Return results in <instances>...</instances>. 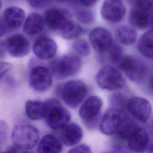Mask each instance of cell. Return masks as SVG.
<instances>
[{"label": "cell", "mask_w": 153, "mask_h": 153, "mask_svg": "<svg viewBox=\"0 0 153 153\" xmlns=\"http://www.w3.org/2000/svg\"><path fill=\"white\" fill-rule=\"evenodd\" d=\"M82 62L75 54H67L53 60L50 65V70L57 79H65L76 75L81 69Z\"/></svg>", "instance_id": "obj_1"}, {"label": "cell", "mask_w": 153, "mask_h": 153, "mask_svg": "<svg viewBox=\"0 0 153 153\" xmlns=\"http://www.w3.org/2000/svg\"><path fill=\"white\" fill-rule=\"evenodd\" d=\"M44 119L49 127L53 130L61 129L71 120L69 112L55 99H49L45 102Z\"/></svg>", "instance_id": "obj_2"}, {"label": "cell", "mask_w": 153, "mask_h": 153, "mask_svg": "<svg viewBox=\"0 0 153 153\" xmlns=\"http://www.w3.org/2000/svg\"><path fill=\"white\" fill-rule=\"evenodd\" d=\"M59 91L65 103L71 108H75L85 97L87 87L83 81L72 79L63 84Z\"/></svg>", "instance_id": "obj_3"}, {"label": "cell", "mask_w": 153, "mask_h": 153, "mask_svg": "<svg viewBox=\"0 0 153 153\" xmlns=\"http://www.w3.org/2000/svg\"><path fill=\"white\" fill-rule=\"evenodd\" d=\"M11 138L16 146L27 151L34 148L39 139L38 129L30 125H16L12 130Z\"/></svg>", "instance_id": "obj_4"}, {"label": "cell", "mask_w": 153, "mask_h": 153, "mask_svg": "<svg viewBox=\"0 0 153 153\" xmlns=\"http://www.w3.org/2000/svg\"><path fill=\"white\" fill-rule=\"evenodd\" d=\"M95 80L100 88L106 90H119L125 86V80L121 73L111 65L102 68L97 72Z\"/></svg>", "instance_id": "obj_5"}, {"label": "cell", "mask_w": 153, "mask_h": 153, "mask_svg": "<svg viewBox=\"0 0 153 153\" xmlns=\"http://www.w3.org/2000/svg\"><path fill=\"white\" fill-rule=\"evenodd\" d=\"M122 71L133 81L140 82L144 79L147 74V65L145 62L136 56H122L117 62Z\"/></svg>", "instance_id": "obj_6"}, {"label": "cell", "mask_w": 153, "mask_h": 153, "mask_svg": "<svg viewBox=\"0 0 153 153\" xmlns=\"http://www.w3.org/2000/svg\"><path fill=\"white\" fill-rule=\"evenodd\" d=\"M103 102L96 96L87 98L81 105L79 109V115L88 128L94 127L100 117Z\"/></svg>", "instance_id": "obj_7"}, {"label": "cell", "mask_w": 153, "mask_h": 153, "mask_svg": "<svg viewBox=\"0 0 153 153\" xmlns=\"http://www.w3.org/2000/svg\"><path fill=\"white\" fill-rule=\"evenodd\" d=\"M52 73L50 69L42 66L32 68L29 75L30 87L36 92L46 91L51 87L53 81Z\"/></svg>", "instance_id": "obj_8"}, {"label": "cell", "mask_w": 153, "mask_h": 153, "mask_svg": "<svg viewBox=\"0 0 153 153\" xmlns=\"http://www.w3.org/2000/svg\"><path fill=\"white\" fill-rule=\"evenodd\" d=\"M127 110L134 119L141 123H145L151 117L152 107L151 103L146 99L133 97L128 100Z\"/></svg>", "instance_id": "obj_9"}, {"label": "cell", "mask_w": 153, "mask_h": 153, "mask_svg": "<svg viewBox=\"0 0 153 153\" xmlns=\"http://www.w3.org/2000/svg\"><path fill=\"white\" fill-rule=\"evenodd\" d=\"M126 13V7L122 0H105L100 9L102 18L111 23L120 22Z\"/></svg>", "instance_id": "obj_10"}, {"label": "cell", "mask_w": 153, "mask_h": 153, "mask_svg": "<svg viewBox=\"0 0 153 153\" xmlns=\"http://www.w3.org/2000/svg\"><path fill=\"white\" fill-rule=\"evenodd\" d=\"M89 40L94 49L101 54L105 53L114 42L111 32L102 27L93 29L89 33Z\"/></svg>", "instance_id": "obj_11"}, {"label": "cell", "mask_w": 153, "mask_h": 153, "mask_svg": "<svg viewBox=\"0 0 153 153\" xmlns=\"http://www.w3.org/2000/svg\"><path fill=\"white\" fill-rule=\"evenodd\" d=\"M124 114L122 111L111 108L103 115L99 124L101 132L106 135L115 134L123 119Z\"/></svg>", "instance_id": "obj_12"}, {"label": "cell", "mask_w": 153, "mask_h": 153, "mask_svg": "<svg viewBox=\"0 0 153 153\" xmlns=\"http://www.w3.org/2000/svg\"><path fill=\"white\" fill-rule=\"evenodd\" d=\"M7 52L14 57H23L27 55L30 49L27 38L22 34H15L5 41Z\"/></svg>", "instance_id": "obj_13"}, {"label": "cell", "mask_w": 153, "mask_h": 153, "mask_svg": "<svg viewBox=\"0 0 153 153\" xmlns=\"http://www.w3.org/2000/svg\"><path fill=\"white\" fill-rule=\"evenodd\" d=\"M71 20L66 12L57 8L48 9L44 13V20L47 26L50 29L59 33Z\"/></svg>", "instance_id": "obj_14"}, {"label": "cell", "mask_w": 153, "mask_h": 153, "mask_svg": "<svg viewBox=\"0 0 153 153\" xmlns=\"http://www.w3.org/2000/svg\"><path fill=\"white\" fill-rule=\"evenodd\" d=\"M56 42L47 36H41L34 42L32 50L38 58L41 60H48L53 58L57 51Z\"/></svg>", "instance_id": "obj_15"}, {"label": "cell", "mask_w": 153, "mask_h": 153, "mask_svg": "<svg viewBox=\"0 0 153 153\" xmlns=\"http://www.w3.org/2000/svg\"><path fill=\"white\" fill-rule=\"evenodd\" d=\"M127 148L133 152H142L148 149L149 146V134L147 131L139 127L127 140Z\"/></svg>", "instance_id": "obj_16"}, {"label": "cell", "mask_w": 153, "mask_h": 153, "mask_svg": "<svg viewBox=\"0 0 153 153\" xmlns=\"http://www.w3.org/2000/svg\"><path fill=\"white\" fill-rule=\"evenodd\" d=\"M82 135L81 127L74 123H68L60 129V140L67 146L77 145L81 141Z\"/></svg>", "instance_id": "obj_17"}, {"label": "cell", "mask_w": 153, "mask_h": 153, "mask_svg": "<svg viewBox=\"0 0 153 153\" xmlns=\"http://www.w3.org/2000/svg\"><path fill=\"white\" fill-rule=\"evenodd\" d=\"M25 16L23 9L17 7H10L4 11L2 19L8 29H15L21 26Z\"/></svg>", "instance_id": "obj_18"}, {"label": "cell", "mask_w": 153, "mask_h": 153, "mask_svg": "<svg viewBox=\"0 0 153 153\" xmlns=\"http://www.w3.org/2000/svg\"><path fill=\"white\" fill-rule=\"evenodd\" d=\"M63 148L61 140L53 134L45 135L39 142L37 152L40 153H58Z\"/></svg>", "instance_id": "obj_19"}, {"label": "cell", "mask_w": 153, "mask_h": 153, "mask_svg": "<svg viewBox=\"0 0 153 153\" xmlns=\"http://www.w3.org/2000/svg\"><path fill=\"white\" fill-rule=\"evenodd\" d=\"M128 21L133 27L143 30L149 25L150 18L148 11L133 7L129 12Z\"/></svg>", "instance_id": "obj_20"}, {"label": "cell", "mask_w": 153, "mask_h": 153, "mask_svg": "<svg viewBox=\"0 0 153 153\" xmlns=\"http://www.w3.org/2000/svg\"><path fill=\"white\" fill-rule=\"evenodd\" d=\"M44 23V18L40 14L32 13L25 20L23 25V30L26 35H33L43 29Z\"/></svg>", "instance_id": "obj_21"}, {"label": "cell", "mask_w": 153, "mask_h": 153, "mask_svg": "<svg viewBox=\"0 0 153 153\" xmlns=\"http://www.w3.org/2000/svg\"><path fill=\"white\" fill-rule=\"evenodd\" d=\"M137 49L143 56L153 59V29L147 30L140 36Z\"/></svg>", "instance_id": "obj_22"}, {"label": "cell", "mask_w": 153, "mask_h": 153, "mask_svg": "<svg viewBox=\"0 0 153 153\" xmlns=\"http://www.w3.org/2000/svg\"><path fill=\"white\" fill-rule=\"evenodd\" d=\"M25 112L31 120H39L44 118L45 102L39 100H27L25 103Z\"/></svg>", "instance_id": "obj_23"}, {"label": "cell", "mask_w": 153, "mask_h": 153, "mask_svg": "<svg viewBox=\"0 0 153 153\" xmlns=\"http://www.w3.org/2000/svg\"><path fill=\"white\" fill-rule=\"evenodd\" d=\"M139 127V126L135 121L124 115L120 126L115 134L119 139L127 141L130 135Z\"/></svg>", "instance_id": "obj_24"}, {"label": "cell", "mask_w": 153, "mask_h": 153, "mask_svg": "<svg viewBox=\"0 0 153 153\" xmlns=\"http://www.w3.org/2000/svg\"><path fill=\"white\" fill-rule=\"evenodd\" d=\"M116 38L121 44L125 45H130L136 41L137 32L133 27L123 26L117 29Z\"/></svg>", "instance_id": "obj_25"}, {"label": "cell", "mask_w": 153, "mask_h": 153, "mask_svg": "<svg viewBox=\"0 0 153 153\" xmlns=\"http://www.w3.org/2000/svg\"><path fill=\"white\" fill-rule=\"evenodd\" d=\"M82 32V27L77 23L71 20L59 33L64 39L72 40L79 37Z\"/></svg>", "instance_id": "obj_26"}, {"label": "cell", "mask_w": 153, "mask_h": 153, "mask_svg": "<svg viewBox=\"0 0 153 153\" xmlns=\"http://www.w3.org/2000/svg\"><path fill=\"white\" fill-rule=\"evenodd\" d=\"M72 48L79 56L86 57L90 53V48L88 42L84 39L75 41L72 45Z\"/></svg>", "instance_id": "obj_27"}, {"label": "cell", "mask_w": 153, "mask_h": 153, "mask_svg": "<svg viewBox=\"0 0 153 153\" xmlns=\"http://www.w3.org/2000/svg\"><path fill=\"white\" fill-rule=\"evenodd\" d=\"M105 53H107L108 60L111 63H117L123 56V49L118 44L113 42L111 47Z\"/></svg>", "instance_id": "obj_28"}, {"label": "cell", "mask_w": 153, "mask_h": 153, "mask_svg": "<svg viewBox=\"0 0 153 153\" xmlns=\"http://www.w3.org/2000/svg\"><path fill=\"white\" fill-rule=\"evenodd\" d=\"M111 103L113 105L112 108H116L121 111L124 109H127V105L128 100L121 94L115 93L111 97Z\"/></svg>", "instance_id": "obj_29"}, {"label": "cell", "mask_w": 153, "mask_h": 153, "mask_svg": "<svg viewBox=\"0 0 153 153\" xmlns=\"http://www.w3.org/2000/svg\"><path fill=\"white\" fill-rule=\"evenodd\" d=\"M77 20L83 24H90L94 20L93 13L87 10H82L76 13Z\"/></svg>", "instance_id": "obj_30"}, {"label": "cell", "mask_w": 153, "mask_h": 153, "mask_svg": "<svg viewBox=\"0 0 153 153\" xmlns=\"http://www.w3.org/2000/svg\"><path fill=\"white\" fill-rule=\"evenodd\" d=\"M134 7L149 11L153 7V0H131Z\"/></svg>", "instance_id": "obj_31"}, {"label": "cell", "mask_w": 153, "mask_h": 153, "mask_svg": "<svg viewBox=\"0 0 153 153\" xmlns=\"http://www.w3.org/2000/svg\"><path fill=\"white\" fill-rule=\"evenodd\" d=\"M8 134V126L5 121L0 120V145L6 141Z\"/></svg>", "instance_id": "obj_32"}, {"label": "cell", "mask_w": 153, "mask_h": 153, "mask_svg": "<svg viewBox=\"0 0 153 153\" xmlns=\"http://www.w3.org/2000/svg\"><path fill=\"white\" fill-rule=\"evenodd\" d=\"M69 152H87L90 153L91 152V150L90 147L85 144H80L76 145L73 148H72L70 150H69Z\"/></svg>", "instance_id": "obj_33"}, {"label": "cell", "mask_w": 153, "mask_h": 153, "mask_svg": "<svg viewBox=\"0 0 153 153\" xmlns=\"http://www.w3.org/2000/svg\"><path fill=\"white\" fill-rule=\"evenodd\" d=\"M27 3L33 8H41L45 2V0H25Z\"/></svg>", "instance_id": "obj_34"}, {"label": "cell", "mask_w": 153, "mask_h": 153, "mask_svg": "<svg viewBox=\"0 0 153 153\" xmlns=\"http://www.w3.org/2000/svg\"><path fill=\"white\" fill-rule=\"evenodd\" d=\"M7 51L5 42L0 41V59L4 58L5 56Z\"/></svg>", "instance_id": "obj_35"}, {"label": "cell", "mask_w": 153, "mask_h": 153, "mask_svg": "<svg viewBox=\"0 0 153 153\" xmlns=\"http://www.w3.org/2000/svg\"><path fill=\"white\" fill-rule=\"evenodd\" d=\"M79 3L84 7H91L94 5L98 0H78Z\"/></svg>", "instance_id": "obj_36"}, {"label": "cell", "mask_w": 153, "mask_h": 153, "mask_svg": "<svg viewBox=\"0 0 153 153\" xmlns=\"http://www.w3.org/2000/svg\"><path fill=\"white\" fill-rule=\"evenodd\" d=\"M8 29L3 19H0V37L2 36L5 33Z\"/></svg>", "instance_id": "obj_37"}, {"label": "cell", "mask_w": 153, "mask_h": 153, "mask_svg": "<svg viewBox=\"0 0 153 153\" xmlns=\"http://www.w3.org/2000/svg\"><path fill=\"white\" fill-rule=\"evenodd\" d=\"M149 130L151 134V135L153 136V118L151 120L149 124Z\"/></svg>", "instance_id": "obj_38"}, {"label": "cell", "mask_w": 153, "mask_h": 153, "mask_svg": "<svg viewBox=\"0 0 153 153\" xmlns=\"http://www.w3.org/2000/svg\"><path fill=\"white\" fill-rule=\"evenodd\" d=\"M148 150L149 152H153V142L149 145Z\"/></svg>", "instance_id": "obj_39"}, {"label": "cell", "mask_w": 153, "mask_h": 153, "mask_svg": "<svg viewBox=\"0 0 153 153\" xmlns=\"http://www.w3.org/2000/svg\"><path fill=\"white\" fill-rule=\"evenodd\" d=\"M149 87L152 91H153V76L151 78L149 82Z\"/></svg>", "instance_id": "obj_40"}, {"label": "cell", "mask_w": 153, "mask_h": 153, "mask_svg": "<svg viewBox=\"0 0 153 153\" xmlns=\"http://www.w3.org/2000/svg\"><path fill=\"white\" fill-rule=\"evenodd\" d=\"M56 1H58L59 2H66V1H67L68 0H56Z\"/></svg>", "instance_id": "obj_41"}, {"label": "cell", "mask_w": 153, "mask_h": 153, "mask_svg": "<svg viewBox=\"0 0 153 153\" xmlns=\"http://www.w3.org/2000/svg\"><path fill=\"white\" fill-rule=\"evenodd\" d=\"M1 7H2V1L0 0V10L1 8Z\"/></svg>", "instance_id": "obj_42"}, {"label": "cell", "mask_w": 153, "mask_h": 153, "mask_svg": "<svg viewBox=\"0 0 153 153\" xmlns=\"http://www.w3.org/2000/svg\"><path fill=\"white\" fill-rule=\"evenodd\" d=\"M151 22H152V25H153V15H152V18H151Z\"/></svg>", "instance_id": "obj_43"}]
</instances>
